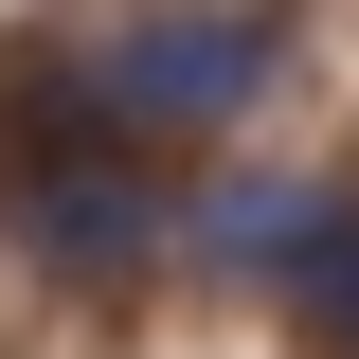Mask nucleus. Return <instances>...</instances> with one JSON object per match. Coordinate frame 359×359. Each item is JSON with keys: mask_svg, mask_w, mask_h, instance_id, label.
Instances as JSON below:
<instances>
[{"mask_svg": "<svg viewBox=\"0 0 359 359\" xmlns=\"http://www.w3.org/2000/svg\"><path fill=\"white\" fill-rule=\"evenodd\" d=\"M269 72H287V36L252 0H162V18H126V36L72 54V126H108V144H216V126L269 108Z\"/></svg>", "mask_w": 359, "mask_h": 359, "instance_id": "1", "label": "nucleus"}, {"mask_svg": "<svg viewBox=\"0 0 359 359\" xmlns=\"http://www.w3.org/2000/svg\"><path fill=\"white\" fill-rule=\"evenodd\" d=\"M18 252H36V269H72V287H126L144 252H180V198L144 180V144L72 126L54 162H18Z\"/></svg>", "mask_w": 359, "mask_h": 359, "instance_id": "2", "label": "nucleus"}, {"mask_svg": "<svg viewBox=\"0 0 359 359\" xmlns=\"http://www.w3.org/2000/svg\"><path fill=\"white\" fill-rule=\"evenodd\" d=\"M323 233H341V180H198V198H180V252L252 269V287H287Z\"/></svg>", "mask_w": 359, "mask_h": 359, "instance_id": "3", "label": "nucleus"}, {"mask_svg": "<svg viewBox=\"0 0 359 359\" xmlns=\"http://www.w3.org/2000/svg\"><path fill=\"white\" fill-rule=\"evenodd\" d=\"M287 306H306V323H323V341H341V359H359V216H341V233H323V252H306V269H287Z\"/></svg>", "mask_w": 359, "mask_h": 359, "instance_id": "4", "label": "nucleus"}]
</instances>
